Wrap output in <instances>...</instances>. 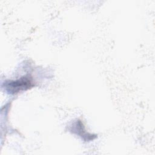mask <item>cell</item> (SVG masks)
I'll list each match as a JSON object with an SVG mask.
<instances>
[{
	"label": "cell",
	"mask_w": 155,
	"mask_h": 155,
	"mask_svg": "<svg viewBox=\"0 0 155 155\" xmlns=\"http://www.w3.org/2000/svg\"><path fill=\"white\" fill-rule=\"evenodd\" d=\"M74 133H76L77 134L81 136L85 140H90L94 139L96 136L95 135H92L87 133V131L84 130V127L81 121L79 120L76 122L71 130Z\"/></svg>",
	"instance_id": "obj_2"
},
{
	"label": "cell",
	"mask_w": 155,
	"mask_h": 155,
	"mask_svg": "<svg viewBox=\"0 0 155 155\" xmlns=\"http://www.w3.org/2000/svg\"><path fill=\"white\" fill-rule=\"evenodd\" d=\"M33 82L32 78L27 75L16 80L6 81L4 82V88L8 93L16 94L30 89L33 85Z\"/></svg>",
	"instance_id": "obj_1"
}]
</instances>
